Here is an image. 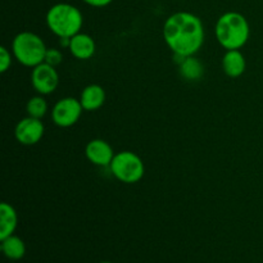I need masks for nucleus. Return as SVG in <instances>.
Wrapping results in <instances>:
<instances>
[{
    "label": "nucleus",
    "mask_w": 263,
    "mask_h": 263,
    "mask_svg": "<svg viewBox=\"0 0 263 263\" xmlns=\"http://www.w3.org/2000/svg\"><path fill=\"white\" fill-rule=\"evenodd\" d=\"M31 84L40 95L51 94L59 84V74L55 67L45 62L33 67L31 72Z\"/></svg>",
    "instance_id": "obj_7"
},
{
    "label": "nucleus",
    "mask_w": 263,
    "mask_h": 263,
    "mask_svg": "<svg viewBox=\"0 0 263 263\" xmlns=\"http://www.w3.org/2000/svg\"><path fill=\"white\" fill-rule=\"evenodd\" d=\"M18 216L14 208L7 202L0 204V240L13 235L17 229Z\"/></svg>",
    "instance_id": "obj_13"
},
{
    "label": "nucleus",
    "mask_w": 263,
    "mask_h": 263,
    "mask_svg": "<svg viewBox=\"0 0 263 263\" xmlns=\"http://www.w3.org/2000/svg\"><path fill=\"white\" fill-rule=\"evenodd\" d=\"M68 50L76 59L86 61L94 55L97 45H95V41L91 36L87 35V33L79 32L71 37Z\"/></svg>",
    "instance_id": "obj_10"
},
{
    "label": "nucleus",
    "mask_w": 263,
    "mask_h": 263,
    "mask_svg": "<svg viewBox=\"0 0 263 263\" xmlns=\"http://www.w3.org/2000/svg\"><path fill=\"white\" fill-rule=\"evenodd\" d=\"M216 37L226 50L243 48L249 39L251 28L247 18L238 12H228L216 23Z\"/></svg>",
    "instance_id": "obj_2"
},
{
    "label": "nucleus",
    "mask_w": 263,
    "mask_h": 263,
    "mask_svg": "<svg viewBox=\"0 0 263 263\" xmlns=\"http://www.w3.org/2000/svg\"><path fill=\"white\" fill-rule=\"evenodd\" d=\"M26 110H27V116L41 120L48 112V103L41 95H37L28 100Z\"/></svg>",
    "instance_id": "obj_16"
},
{
    "label": "nucleus",
    "mask_w": 263,
    "mask_h": 263,
    "mask_svg": "<svg viewBox=\"0 0 263 263\" xmlns=\"http://www.w3.org/2000/svg\"><path fill=\"white\" fill-rule=\"evenodd\" d=\"M82 108L80 99L74 98H63L55 103L51 110V118L59 127H71L82 115Z\"/></svg>",
    "instance_id": "obj_6"
},
{
    "label": "nucleus",
    "mask_w": 263,
    "mask_h": 263,
    "mask_svg": "<svg viewBox=\"0 0 263 263\" xmlns=\"http://www.w3.org/2000/svg\"><path fill=\"white\" fill-rule=\"evenodd\" d=\"M48 28L58 37H72L80 32L84 17L79 8L68 3L54 4L46 13Z\"/></svg>",
    "instance_id": "obj_3"
},
{
    "label": "nucleus",
    "mask_w": 263,
    "mask_h": 263,
    "mask_svg": "<svg viewBox=\"0 0 263 263\" xmlns=\"http://www.w3.org/2000/svg\"><path fill=\"white\" fill-rule=\"evenodd\" d=\"M247 62L243 53L239 49L228 50L222 58V69L229 77H240L246 72Z\"/></svg>",
    "instance_id": "obj_12"
},
{
    "label": "nucleus",
    "mask_w": 263,
    "mask_h": 263,
    "mask_svg": "<svg viewBox=\"0 0 263 263\" xmlns=\"http://www.w3.org/2000/svg\"><path fill=\"white\" fill-rule=\"evenodd\" d=\"M85 154H86L89 162L100 167H109L110 162L115 157L112 146L102 139H94V140L89 141L86 149H85Z\"/></svg>",
    "instance_id": "obj_9"
},
{
    "label": "nucleus",
    "mask_w": 263,
    "mask_h": 263,
    "mask_svg": "<svg viewBox=\"0 0 263 263\" xmlns=\"http://www.w3.org/2000/svg\"><path fill=\"white\" fill-rule=\"evenodd\" d=\"M63 61V54L59 49H48L45 54V63L50 64V66L55 67L62 63Z\"/></svg>",
    "instance_id": "obj_17"
},
{
    "label": "nucleus",
    "mask_w": 263,
    "mask_h": 263,
    "mask_svg": "<svg viewBox=\"0 0 263 263\" xmlns=\"http://www.w3.org/2000/svg\"><path fill=\"white\" fill-rule=\"evenodd\" d=\"M2 244H0V249H2L3 254L7 257L8 259L12 261H20L25 257L26 254V244L20 236L10 235L8 238L3 239Z\"/></svg>",
    "instance_id": "obj_14"
},
{
    "label": "nucleus",
    "mask_w": 263,
    "mask_h": 263,
    "mask_svg": "<svg viewBox=\"0 0 263 263\" xmlns=\"http://www.w3.org/2000/svg\"><path fill=\"white\" fill-rule=\"evenodd\" d=\"M48 48L39 35L33 32H21L13 39V57L26 67H36L45 62V54Z\"/></svg>",
    "instance_id": "obj_4"
},
{
    "label": "nucleus",
    "mask_w": 263,
    "mask_h": 263,
    "mask_svg": "<svg viewBox=\"0 0 263 263\" xmlns=\"http://www.w3.org/2000/svg\"><path fill=\"white\" fill-rule=\"evenodd\" d=\"M163 37L175 55L192 57L202 48L204 28L200 18L195 14L177 12L164 22Z\"/></svg>",
    "instance_id": "obj_1"
},
{
    "label": "nucleus",
    "mask_w": 263,
    "mask_h": 263,
    "mask_svg": "<svg viewBox=\"0 0 263 263\" xmlns=\"http://www.w3.org/2000/svg\"><path fill=\"white\" fill-rule=\"evenodd\" d=\"M105 102V91L100 85L92 84L85 87L80 95V103H81L84 110L92 112L103 107Z\"/></svg>",
    "instance_id": "obj_11"
},
{
    "label": "nucleus",
    "mask_w": 263,
    "mask_h": 263,
    "mask_svg": "<svg viewBox=\"0 0 263 263\" xmlns=\"http://www.w3.org/2000/svg\"><path fill=\"white\" fill-rule=\"evenodd\" d=\"M12 66V54L5 46L0 48V72L5 73Z\"/></svg>",
    "instance_id": "obj_18"
},
{
    "label": "nucleus",
    "mask_w": 263,
    "mask_h": 263,
    "mask_svg": "<svg viewBox=\"0 0 263 263\" xmlns=\"http://www.w3.org/2000/svg\"><path fill=\"white\" fill-rule=\"evenodd\" d=\"M99 263H113V262H109V261H103V262H99Z\"/></svg>",
    "instance_id": "obj_20"
},
{
    "label": "nucleus",
    "mask_w": 263,
    "mask_h": 263,
    "mask_svg": "<svg viewBox=\"0 0 263 263\" xmlns=\"http://www.w3.org/2000/svg\"><path fill=\"white\" fill-rule=\"evenodd\" d=\"M109 168L113 176L123 184H135L140 181L145 172L144 162L140 157L130 151L115 154Z\"/></svg>",
    "instance_id": "obj_5"
},
{
    "label": "nucleus",
    "mask_w": 263,
    "mask_h": 263,
    "mask_svg": "<svg viewBox=\"0 0 263 263\" xmlns=\"http://www.w3.org/2000/svg\"><path fill=\"white\" fill-rule=\"evenodd\" d=\"M45 127L41 120L27 116L17 123L14 130L15 139L23 145H35L43 139Z\"/></svg>",
    "instance_id": "obj_8"
},
{
    "label": "nucleus",
    "mask_w": 263,
    "mask_h": 263,
    "mask_svg": "<svg viewBox=\"0 0 263 263\" xmlns=\"http://www.w3.org/2000/svg\"><path fill=\"white\" fill-rule=\"evenodd\" d=\"M84 3H86L87 5L90 7H95V8H103L109 5L113 0H82Z\"/></svg>",
    "instance_id": "obj_19"
},
{
    "label": "nucleus",
    "mask_w": 263,
    "mask_h": 263,
    "mask_svg": "<svg viewBox=\"0 0 263 263\" xmlns=\"http://www.w3.org/2000/svg\"><path fill=\"white\" fill-rule=\"evenodd\" d=\"M180 74L182 76V79L187 80V81H198L204 74V67L199 59L194 58L193 55L186 57L180 63Z\"/></svg>",
    "instance_id": "obj_15"
}]
</instances>
